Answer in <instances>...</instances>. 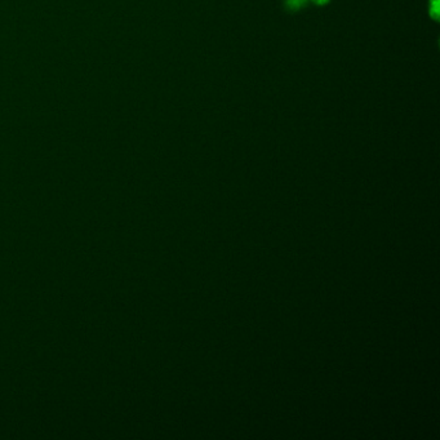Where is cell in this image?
<instances>
[{"mask_svg":"<svg viewBox=\"0 0 440 440\" xmlns=\"http://www.w3.org/2000/svg\"><path fill=\"white\" fill-rule=\"evenodd\" d=\"M307 3V0H285V8L288 11H298L305 4Z\"/></svg>","mask_w":440,"mask_h":440,"instance_id":"6da1fadb","label":"cell"},{"mask_svg":"<svg viewBox=\"0 0 440 440\" xmlns=\"http://www.w3.org/2000/svg\"><path fill=\"white\" fill-rule=\"evenodd\" d=\"M430 14L434 20H438L439 17V0H431L430 1Z\"/></svg>","mask_w":440,"mask_h":440,"instance_id":"7a4b0ae2","label":"cell"},{"mask_svg":"<svg viewBox=\"0 0 440 440\" xmlns=\"http://www.w3.org/2000/svg\"><path fill=\"white\" fill-rule=\"evenodd\" d=\"M311 1H314L315 4H318V6H324L329 0H311Z\"/></svg>","mask_w":440,"mask_h":440,"instance_id":"3957f363","label":"cell"}]
</instances>
